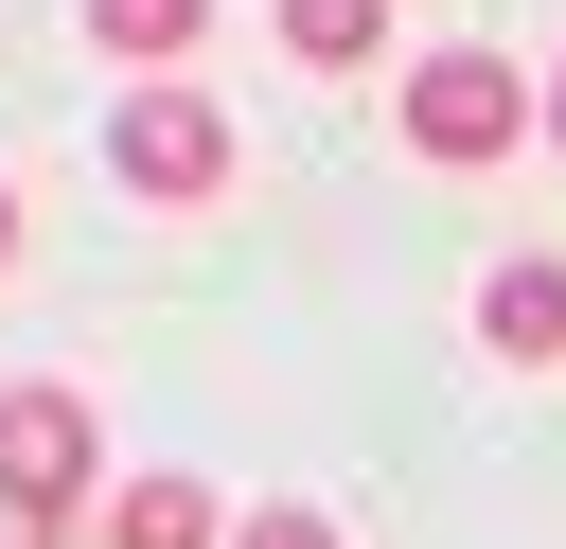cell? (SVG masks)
<instances>
[{
  "label": "cell",
  "mask_w": 566,
  "mask_h": 549,
  "mask_svg": "<svg viewBox=\"0 0 566 549\" xmlns=\"http://www.w3.org/2000/svg\"><path fill=\"white\" fill-rule=\"evenodd\" d=\"M531 124H548V89H531L513 53H424V71H407V159H442V177L513 159Z\"/></svg>",
  "instance_id": "1"
},
{
  "label": "cell",
  "mask_w": 566,
  "mask_h": 549,
  "mask_svg": "<svg viewBox=\"0 0 566 549\" xmlns=\"http://www.w3.org/2000/svg\"><path fill=\"white\" fill-rule=\"evenodd\" d=\"M106 177H124V195H159V213H195V195H230V106H212L195 71H159V89H124V106H106Z\"/></svg>",
  "instance_id": "2"
},
{
  "label": "cell",
  "mask_w": 566,
  "mask_h": 549,
  "mask_svg": "<svg viewBox=\"0 0 566 549\" xmlns=\"http://www.w3.org/2000/svg\"><path fill=\"white\" fill-rule=\"evenodd\" d=\"M88 390H0V514L18 531H71L88 514Z\"/></svg>",
  "instance_id": "3"
},
{
  "label": "cell",
  "mask_w": 566,
  "mask_h": 549,
  "mask_svg": "<svg viewBox=\"0 0 566 549\" xmlns=\"http://www.w3.org/2000/svg\"><path fill=\"white\" fill-rule=\"evenodd\" d=\"M478 336H495V354H566V266H548V248H513V266L478 283Z\"/></svg>",
  "instance_id": "4"
},
{
  "label": "cell",
  "mask_w": 566,
  "mask_h": 549,
  "mask_svg": "<svg viewBox=\"0 0 566 549\" xmlns=\"http://www.w3.org/2000/svg\"><path fill=\"white\" fill-rule=\"evenodd\" d=\"M106 549H230V514H212V478H124Z\"/></svg>",
  "instance_id": "5"
},
{
  "label": "cell",
  "mask_w": 566,
  "mask_h": 549,
  "mask_svg": "<svg viewBox=\"0 0 566 549\" xmlns=\"http://www.w3.org/2000/svg\"><path fill=\"white\" fill-rule=\"evenodd\" d=\"M265 18H283L301 71H371V53H389V0H265Z\"/></svg>",
  "instance_id": "6"
},
{
  "label": "cell",
  "mask_w": 566,
  "mask_h": 549,
  "mask_svg": "<svg viewBox=\"0 0 566 549\" xmlns=\"http://www.w3.org/2000/svg\"><path fill=\"white\" fill-rule=\"evenodd\" d=\"M88 35H106V53H124L142 89H159V71H177V53L212 35V0H88Z\"/></svg>",
  "instance_id": "7"
},
{
  "label": "cell",
  "mask_w": 566,
  "mask_h": 549,
  "mask_svg": "<svg viewBox=\"0 0 566 549\" xmlns=\"http://www.w3.org/2000/svg\"><path fill=\"white\" fill-rule=\"evenodd\" d=\"M230 549H336V514H301V496H265V514H248Z\"/></svg>",
  "instance_id": "8"
},
{
  "label": "cell",
  "mask_w": 566,
  "mask_h": 549,
  "mask_svg": "<svg viewBox=\"0 0 566 549\" xmlns=\"http://www.w3.org/2000/svg\"><path fill=\"white\" fill-rule=\"evenodd\" d=\"M548 159H566V71H548Z\"/></svg>",
  "instance_id": "9"
},
{
  "label": "cell",
  "mask_w": 566,
  "mask_h": 549,
  "mask_svg": "<svg viewBox=\"0 0 566 549\" xmlns=\"http://www.w3.org/2000/svg\"><path fill=\"white\" fill-rule=\"evenodd\" d=\"M0 266H18V177H0Z\"/></svg>",
  "instance_id": "10"
}]
</instances>
